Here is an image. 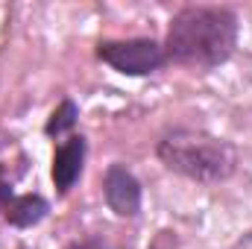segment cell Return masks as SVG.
<instances>
[{"label": "cell", "instance_id": "obj_7", "mask_svg": "<svg viewBox=\"0 0 252 249\" xmlns=\"http://www.w3.org/2000/svg\"><path fill=\"white\" fill-rule=\"evenodd\" d=\"M76 118H79L76 103H73L70 97H64L62 103L50 112V118H47V124H44V135L59 138V135H64V132H70V129L76 126Z\"/></svg>", "mask_w": 252, "mask_h": 249}, {"label": "cell", "instance_id": "obj_1", "mask_svg": "<svg viewBox=\"0 0 252 249\" xmlns=\"http://www.w3.org/2000/svg\"><path fill=\"white\" fill-rule=\"evenodd\" d=\"M238 47V15L226 6H185L170 18L167 62L211 70L229 62Z\"/></svg>", "mask_w": 252, "mask_h": 249}, {"label": "cell", "instance_id": "obj_10", "mask_svg": "<svg viewBox=\"0 0 252 249\" xmlns=\"http://www.w3.org/2000/svg\"><path fill=\"white\" fill-rule=\"evenodd\" d=\"M232 249H252V232H247V235H244V238H241Z\"/></svg>", "mask_w": 252, "mask_h": 249}, {"label": "cell", "instance_id": "obj_9", "mask_svg": "<svg viewBox=\"0 0 252 249\" xmlns=\"http://www.w3.org/2000/svg\"><path fill=\"white\" fill-rule=\"evenodd\" d=\"M12 196H15V190H12V182L0 179V214L6 211V205L12 202Z\"/></svg>", "mask_w": 252, "mask_h": 249}, {"label": "cell", "instance_id": "obj_6", "mask_svg": "<svg viewBox=\"0 0 252 249\" xmlns=\"http://www.w3.org/2000/svg\"><path fill=\"white\" fill-rule=\"evenodd\" d=\"M50 214V202L41 196V193H21V196H12V202L6 205L3 217L12 229H32L38 226L44 217Z\"/></svg>", "mask_w": 252, "mask_h": 249}, {"label": "cell", "instance_id": "obj_5", "mask_svg": "<svg viewBox=\"0 0 252 249\" xmlns=\"http://www.w3.org/2000/svg\"><path fill=\"white\" fill-rule=\"evenodd\" d=\"M85 156H88V141L82 135H67L53 153V167H50V179L59 193H70V187L79 182L82 167H85Z\"/></svg>", "mask_w": 252, "mask_h": 249}, {"label": "cell", "instance_id": "obj_4", "mask_svg": "<svg viewBox=\"0 0 252 249\" xmlns=\"http://www.w3.org/2000/svg\"><path fill=\"white\" fill-rule=\"evenodd\" d=\"M103 196L118 217H138L141 211V182L126 164H109L103 176Z\"/></svg>", "mask_w": 252, "mask_h": 249}, {"label": "cell", "instance_id": "obj_2", "mask_svg": "<svg viewBox=\"0 0 252 249\" xmlns=\"http://www.w3.org/2000/svg\"><path fill=\"white\" fill-rule=\"evenodd\" d=\"M156 156L170 173L199 185L226 182L241 164V153L232 141L193 126L167 129L156 144Z\"/></svg>", "mask_w": 252, "mask_h": 249}, {"label": "cell", "instance_id": "obj_8", "mask_svg": "<svg viewBox=\"0 0 252 249\" xmlns=\"http://www.w3.org/2000/svg\"><path fill=\"white\" fill-rule=\"evenodd\" d=\"M62 249H109V244H106L103 238L88 235V238H76V241H70V244L62 247Z\"/></svg>", "mask_w": 252, "mask_h": 249}, {"label": "cell", "instance_id": "obj_3", "mask_svg": "<svg viewBox=\"0 0 252 249\" xmlns=\"http://www.w3.org/2000/svg\"><path fill=\"white\" fill-rule=\"evenodd\" d=\"M97 59L124 76H147L167 64V53L164 44L156 38H118V41H100Z\"/></svg>", "mask_w": 252, "mask_h": 249}]
</instances>
